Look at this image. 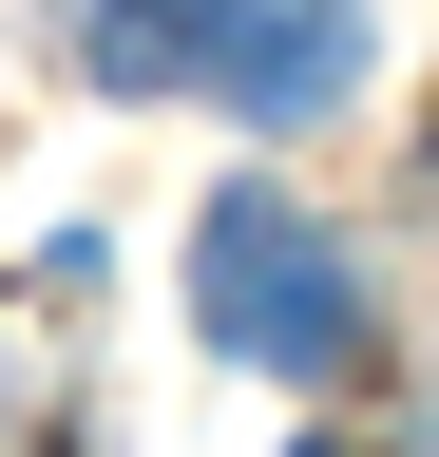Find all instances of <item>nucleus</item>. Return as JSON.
I'll list each match as a JSON object with an SVG mask.
<instances>
[{"instance_id":"nucleus-1","label":"nucleus","mask_w":439,"mask_h":457,"mask_svg":"<svg viewBox=\"0 0 439 457\" xmlns=\"http://www.w3.org/2000/svg\"><path fill=\"white\" fill-rule=\"evenodd\" d=\"M96 96H230L249 134H306L363 96V0H58Z\"/></svg>"},{"instance_id":"nucleus-2","label":"nucleus","mask_w":439,"mask_h":457,"mask_svg":"<svg viewBox=\"0 0 439 457\" xmlns=\"http://www.w3.org/2000/svg\"><path fill=\"white\" fill-rule=\"evenodd\" d=\"M191 324L249 381H344L363 362V267L306 191H210L191 210Z\"/></svg>"},{"instance_id":"nucleus-3","label":"nucleus","mask_w":439,"mask_h":457,"mask_svg":"<svg viewBox=\"0 0 439 457\" xmlns=\"http://www.w3.org/2000/svg\"><path fill=\"white\" fill-rule=\"evenodd\" d=\"M306 457H344V438H306Z\"/></svg>"}]
</instances>
